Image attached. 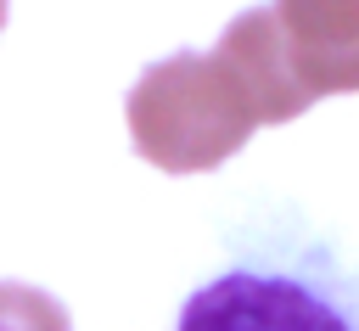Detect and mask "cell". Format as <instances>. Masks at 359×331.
<instances>
[{
    "instance_id": "277c9868",
    "label": "cell",
    "mask_w": 359,
    "mask_h": 331,
    "mask_svg": "<svg viewBox=\"0 0 359 331\" xmlns=\"http://www.w3.org/2000/svg\"><path fill=\"white\" fill-rule=\"evenodd\" d=\"M213 50H219V56L236 67V79L247 84V95H252V107H258V123H292V118L314 101V95L297 84L292 62H286V45H280V28H275L269 6L241 11V17L219 34Z\"/></svg>"
},
{
    "instance_id": "5b68a950",
    "label": "cell",
    "mask_w": 359,
    "mask_h": 331,
    "mask_svg": "<svg viewBox=\"0 0 359 331\" xmlns=\"http://www.w3.org/2000/svg\"><path fill=\"white\" fill-rule=\"evenodd\" d=\"M0 331H73V325H67V309L50 292L0 281Z\"/></svg>"
},
{
    "instance_id": "6da1fadb",
    "label": "cell",
    "mask_w": 359,
    "mask_h": 331,
    "mask_svg": "<svg viewBox=\"0 0 359 331\" xmlns=\"http://www.w3.org/2000/svg\"><path fill=\"white\" fill-rule=\"evenodd\" d=\"M123 118L135 151L163 174L219 168L258 129V107L219 50H180L151 62L129 90Z\"/></svg>"
},
{
    "instance_id": "8992f818",
    "label": "cell",
    "mask_w": 359,
    "mask_h": 331,
    "mask_svg": "<svg viewBox=\"0 0 359 331\" xmlns=\"http://www.w3.org/2000/svg\"><path fill=\"white\" fill-rule=\"evenodd\" d=\"M0 28H6V0H0Z\"/></svg>"
},
{
    "instance_id": "7a4b0ae2",
    "label": "cell",
    "mask_w": 359,
    "mask_h": 331,
    "mask_svg": "<svg viewBox=\"0 0 359 331\" xmlns=\"http://www.w3.org/2000/svg\"><path fill=\"white\" fill-rule=\"evenodd\" d=\"M174 331H359V325L320 286L264 269H230L185 297Z\"/></svg>"
},
{
    "instance_id": "3957f363",
    "label": "cell",
    "mask_w": 359,
    "mask_h": 331,
    "mask_svg": "<svg viewBox=\"0 0 359 331\" xmlns=\"http://www.w3.org/2000/svg\"><path fill=\"white\" fill-rule=\"evenodd\" d=\"M269 17L297 84L314 101L359 90V0H275Z\"/></svg>"
}]
</instances>
